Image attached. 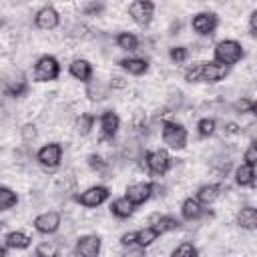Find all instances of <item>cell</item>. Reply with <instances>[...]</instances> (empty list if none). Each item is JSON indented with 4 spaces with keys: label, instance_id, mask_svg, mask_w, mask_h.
<instances>
[{
    "label": "cell",
    "instance_id": "1",
    "mask_svg": "<svg viewBox=\"0 0 257 257\" xmlns=\"http://www.w3.org/2000/svg\"><path fill=\"white\" fill-rule=\"evenodd\" d=\"M161 137H163V143L173 149V151H181L185 149L187 145V128L183 124H179L177 120H163L161 122Z\"/></svg>",
    "mask_w": 257,
    "mask_h": 257
},
{
    "label": "cell",
    "instance_id": "2",
    "mask_svg": "<svg viewBox=\"0 0 257 257\" xmlns=\"http://www.w3.org/2000/svg\"><path fill=\"white\" fill-rule=\"evenodd\" d=\"M243 56H245V50H243L241 42H237V40L227 38V40L217 42V46H215V60L221 64H227V66L237 64Z\"/></svg>",
    "mask_w": 257,
    "mask_h": 257
},
{
    "label": "cell",
    "instance_id": "3",
    "mask_svg": "<svg viewBox=\"0 0 257 257\" xmlns=\"http://www.w3.org/2000/svg\"><path fill=\"white\" fill-rule=\"evenodd\" d=\"M60 74V62L50 56V54H44L36 60L34 64V70H32V76L36 82H50V80H56Z\"/></svg>",
    "mask_w": 257,
    "mask_h": 257
},
{
    "label": "cell",
    "instance_id": "4",
    "mask_svg": "<svg viewBox=\"0 0 257 257\" xmlns=\"http://www.w3.org/2000/svg\"><path fill=\"white\" fill-rule=\"evenodd\" d=\"M145 165L151 171V175L163 177L171 169L173 159H171V155L165 149H155V151H147L145 153Z\"/></svg>",
    "mask_w": 257,
    "mask_h": 257
},
{
    "label": "cell",
    "instance_id": "5",
    "mask_svg": "<svg viewBox=\"0 0 257 257\" xmlns=\"http://www.w3.org/2000/svg\"><path fill=\"white\" fill-rule=\"evenodd\" d=\"M155 14V4L151 0H133L128 4V16L139 26H149Z\"/></svg>",
    "mask_w": 257,
    "mask_h": 257
},
{
    "label": "cell",
    "instance_id": "6",
    "mask_svg": "<svg viewBox=\"0 0 257 257\" xmlns=\"http://www.w3.org/2000/svg\"><path fill=\"white\" fill-rule=\"evenodd\" d=\"M108 195H110L108 187H104V185H94V187H88L86 191H82L80 195H76L74 199H76L82 207L94 209V207L102 205V203L108 199Z\"/></svg>",
    "mask_w": 257,
    "mask_h": 257
},
{
    "label": "cell",
    "instance_id": "7",
    "mask_svg": "<svg viewBox=\"0 0 257 257\" xmlns=\"http://www.w3.org/2000/svg\"><path fill=\"white\" fill-rule=\"evenodd\" d=\"M36 161L46 169H56L60 165V161H62L60 143H46L44 147H40L38 153H36Z\"/></svg>",
    "mask_w": 257,
    "mask_h": 257
},
{
    "label": "cell",
    "instance_id": "8",
    "mask_svg": "<svg viewBox=\"0 0 257 257\" xmlns=\"http://www.w3.org/2000/svg\"><path fill=\"white\" fill-rule=\"evenodd\" d=\"M191 26H193V30H195L197 34H201V36H211V34H215V30H217V26H219V18H217V14H213V12H199V14L193 16Z\"/></svg>",
    "mask_w": 257,
    "mask_h": 257
},
{
    "label": "cell",
    "instance_id": "9",
    "mask_svg": "<svg viewBox=\"0 0 257 257\" xmlns=\"http://www.w3.org/2000/svg\"><path fill=\"white\" fill-rule=\"evenodd\" d=\"M60 227V213L58 211H44L34 219V229L42 235H52Z\"/></svg>",
    "mask_w": 257,
    "mask_h": 257
},
{
    "label": "cell",
    "instance_id": "10",
    "mask_svg": "<svg viewBox=\"0 0 257 257\" xmlns=\"http://www.w3.org/2000/svg\"><path fill=\"white\" fill-rule=\"evenodd\" d=\"M124 197H126L135 207H137V205H143V203H147V201L153 197V183H145V181H141V183H131V185L126 187Z\"/></svg>",
    "mask_w": 257,
    "mask_h": 257
},
{
    "label": "cell",
    "instance_id": "11",
    "mask_svg": "<svg viewBox=\"0 0 257 257\" xmlns=\"http://www.w3.org/2000/svg\"><path fill=\"white\" fill-rule=\"evenodd\" d=\"M58 24H60V14L52 6L40 8L36 12V16H34V26L40 28V30H54Z\"/></svg>",
    "mask_w": 257,
    "mask_h": 257
},
{
    "label": "cell",
    "instance_id": "12",
    "mask_svg": "<svg viewBox=\"0 0 257 257\" xmlns=\"http://www.w3.org/2000/svg\"><path fill=\"white\" fill-rule=\"evenodd\" d=\"M229 74V66L221 64L217 60L213 62H203V70H201V82H219Z\"/></svg>",
    "mask_w": 257,
    "mask_h": 257
},
{
    "label": "cell",
    "instance_id": "13",
    "mask_svg": "<svg viewBox=\"0 0 257 257\" xmlns=\"http://www.w3.org/2000/svg\"><path fill=\"white\" fill-rule=\"evenodd\" d=\"M82 257H96L100 253V237L98 235H82L76 239V249Z\"/></svg>",
    "mask_w": 257,
    "mask_h": 257
},
{
    "label": "cell",
    "instance_id": "14",
    "mask_svg": "<svg viewBox=\"0 0 257 257\" xmlns=\"http://www.w3.org/2000/svg\"><path fill=\"white\" fill-rule=\"evenodd\" d=\"M118 126H120V120L116 116V112L112 110H104L100 114V131H102V139H114V135L118 133Z\"/></svg>",
    "mask_w": 257,
    "mask_h": 257
},
{
    "label": "cell",
    "instance_id": "15",
    "mask_svg": "<svg viewBox=\"0 0 257 257\" xmlns=\"http://www.w3.org/2000/svg\"><path fill=\"white\" fill-rule=\"evenodd\" d=\"M149 223H151V227H155V229L159 231V235L169 233V231H175V229L181 227V221H179V219H175V217H171V215H159V213L151 215Z\"/></svg>",
    "mask_w": 257,
    "mask_h": 257
},
{
    "label": "cell",
    "instance_id": "16",
    "mask_svg": "<svg viewBox=\"0 0 257 257\" xmlns=\"http://www.w3.org/2000/svg\"><path fill=\"white\" fill-rule=\"evenodd\" d=\"M181 215H183V219H187V221H197V219H201V217L205 215L203 203H201L197 197L185 199L183 205H181Z\"/></svg>",
    "mask_w": 257,
    "mask_h": 257
},
{
    "label": "cell",
    "instance_id": "17",
    "mask_svg": "<svg viewBox=\"0 0 257 257\" xmlns=\"http://www.w3.org/2000/svg\"><path fill=\"white\" fill-rule=\"evenodd\" d=\"M68 70H70V74H72L76 80H80V82H88V80L92 78V64H90L88 60H84V58H74V60L70 62Z\"/></svg>",
    "mask_w": 257,
    "mask_h": 257
},
{
    "label": "cell",
    "instance_id": "18",
    "mask_svg": "<svg viewBox=\"0 0 257 257\" xmlns=\"http://www.w3.org/2000/svg\"><path fill=\"white\" fill-rule=\"evenodd\" d=\"M128 74H135V76H141L149 70V60L147 58H139V56H131V58H122L118 62Z\"/></svg>",
    "mask_w": 257,
    "mask_h": 257
},
{
    "label": "cell",
    "instance_id": "19",
    "mask_svg": "<svg viewBox=\"0 0 257 257\" xmlns=\"http://www.w3.org/2000/svg\"><path fill=\"white\" fill-rule=\"evenodd\" d=\"M235 183L239 187H253L255 185V167L243 163L241 167L235 169Z\"/></svg>",
    "mask_w": 257,
    "mask_h": 257
},
{
    "label": "cell",
    "instance_id": "20",
    "mask_svg": "<svg viewBox=\"0 0 257 257\" xmlns=\"http://www.w3.org/2000/svg\"><path fill=\"white\" fill-rule=\"evenodd\" d=\"M110 92V86L104 84L102 80H88L86 82V96L90 100H104Z\"/></svg>",
    "mask_w": 257,
    "mask_h": 257
},
{
    "label": "cell",
    "instance_id": "21",
    "mask_svg": "<svg viewBox=\"0 0 257 257\" xmlns=\"http://www.w3.org/2000/svg\"><path fill=\"white\" fill-rule=\"evenodd\" d=\"M219 195H221V185H217V183L203 185V187H199V191H197V199H199L203 205L215 203V201L219 199Z\"/></svg>",
    "mask_w": 257,
    "mask_h": 257
},
{
    "label": "cell",
    "instance_id": "22",
    "mask_svg": "<svg viewBox=\"0 0 257 257\" xmlns=\"http://www.w3.org/2000/svg\"><path fill=\"white\" fill-rule=\"evenodd\" d=\"M237 225L243 227V229H255L257 227V211H255V207H251V205L241 207V211L237 213Z\"/></svg>",
    "mask_w": 257,
    "mask_h": 257
},
{
    "label": "cell",
    "instance_id": "23",
    "mask_svg": "<svg viewBox=\"0 0 257 257\" xmlns=\"http://www.w3.org/2000/svg\"><path fill=\"white\" fill-rule=\"evenodd\" d=\"M133 211H135V205H133L126 197L114 199V201L110 203V213H112L114 217H118V219H126V217H131Z\"/></svg>",
    "mask_w": 257,
    "mask_h": 257
},
{
    "label": "cell",
    "instance_id": "24",
    "mask_svg": "<svg viewBox=\"0 0 257 257\" xmlns=\"http://www.w3.org/2000/svg\"><path fill=\"white\" fill-rule=\"evenodd\" d=\"M28 92V80L22 76V74H18L14 80H8V84H6V92L4 94H8V96H24Z\"/></svg>",
    "mask_w": 257,
    "mask_h": 257
},
{
    "label": "cell",
    "instance_id": "25",
    "mask_svg": "<svg viewBox=\"0 0 257 257\" xmlns=\"http://www.w3.org/2000/svg\"><path fill=\"white\" fill-rule=\"evenodd\" d=\"M32 243V239L22 231H10L6 235V247L10 249H26Z\"/></svg>",
    "mask_w": 257,
    "mask_h": 257
},
{
    "label": "cell",
    "instance_id": "26",
    "mask_svg": "<svg viewBox=\"0 0 257 257\" xmlns=\"http://www.w3.org/2000/svg\"><path fill=\"white\" fill-rule=\"evenodd\" d=\"M114 42H116V46L120 50H126V52H135L139 48V38L133 32H118Z\"/></svg>",
    "mask_w": 257,
    "mask_h": 257
},
{
    "label": "cell",
    "instance_id": "27",
    "mask_svg": "<svg viewBox=\"0 0 257 257\" xmlns=\"http://www.w3.org/2000/svg\"><path fill=\"white\" fill-rule=\"evenodd\" d=\"M157 237H159V231L155 229V227H145V229H141V231H137V237H135V245L137 247H149L151 243H155L157 241Z\"/></svg>",
    "mask_w": 257,
    "mask_h": 257
},
{
    "label": "cell",
    "instance_id": "28",
    "mask_svg": "<svg viewBox=\"0 0 257 257\" xmlns=\"http://www.w3.org/2000/svg\"><path fill=\"white\" fill-rule=\"evenodd\" d=\"M92 124H94V114H90V112H82V114L76 116V120H74V128H76V133H78L80 137H86V135L90 133Z\"/></svg>",
    "mask_w": 257,
    "mask_h": 257
},
{
    "label": "cell",
    "instance_id": "29",
    "mask_svg": "<svg viewBox=\"0 0 257 257\" xmlns=\"http://www.w3.org/2000/svg\"><path fill=\"white\" fill-rule=\"evenodd\" d=\"M16 203H18V195L8 187H0V211H8Z\"/></svg>",
    "mask_w": 257,
    "mask_h": 257
},
{
    "label": "cell",
    "instance_id": "30",
    "mask_svg": "<svg viewBox=\"0 0 257 257\" xmlns=\"http://www.w3.org/2000/svg\"><path fill=\"white\" fill-rule=\"evenodd\" d=\"M86 163H88V167L92 171H96L100 175H108V161H104L100 155H88Z\"/></svg>",
    "mask_w": 257,
    "mask_h": 257
},
{
    "label": "cell",
    "instance_id": "31",
    "mask_svg": "<svg viewBox=\"0 0 257 257\" xmlns=\"http://www.w3.org/2000/svg\"><path fill=\"white\" fill-rule=\"evenodd\" d=\"M215 128H217V122H215V118H209V116H205V118H201V120L197 122V131H199V137H203V139L211 137V135L215 133Z\"/></svg>",
    "mask_w": 257,
    "mask_h": 257
},
{
    "label": "cell",
    "instance_id": "32",
    "mask_svg": "<svg viewBox=\"0 0 257 257\" xmlns=\"http://www.w3.org/2000/svg\"><path fill=\"white\" fill-rule=\"evenodd\" d=\"M173 255H175V257H195V255H199V249H197L193 243L183 241L181 245H177V247H175Z\"/></svg>",
    "mask_w": 257,
    "mask_h": 257
},
{
    "label": "cell",
    "instance_id": "33",
    "mask_svg": "<svg viewBox=\"0 0 257 257\" xmlns=\"http://www.w3.org/2000/svg\"><path fill=\"white\" fill-rule=\"evenodd\" d=\"M233 110L239 112V114H245V112H255V100L253 98H239L235 104H233Z\"/></svg>",
    "mask_w": 257,
    "mask_h": 257
},
{
    "label": "cell",
    "instance_id": "34",
    "mask_svg": "<svg viewBox=\"0 0 257 257\" xmlns=\"http://www.w3.org/2000/svg\"><path fill=\"white\" fill-rule=\"evenodd\" d=\"M201 70H203V62H193L185 72V80L187 82H201Z\"/></svg>",
    "mask_w": 257,
    "mask_h": 257
},
{
    "label": "cell",
    "instance_id": "35",
    "mask_svg": "<svg viewBox=\"0 0 257 257\" xmlns=\"http://www.w3.org/2000/svg\"><path fill=\"white\" fill-rule=\"evenodd\" d=\"M102 10H104L102 0H88V2L82 6V14H86V16H96V14H100Z\"/></svg>",
    "mask_w": 257,
    "mask_h": 257
},
{
    "label": "cell",
    "instance_id": "36",
    "mask_svg": "<svg viewBox=\"0 0 257 257\" xmlns=\"http://www.w3.org/2000/svg\"><path fill=\"white\" fill-rule=\"evenodd\" d=\"M20 137H22V141H24V143H34V141H36V137H38L36 124H32V122L22 124V128H20Z\"/></svg>",
    "mask_w": 257,
    "mask_h": 257
},
{
    "label": "cell",
    "instance_id": "37",
    "mask_svg": "<svg viewBox=\"0 0 257 257\" xmlns=\"http://www.w3.org/2000/svg\"><path fill=\"white\" fill-rule=\"evenodd\" d=\"M169 56H171L173 62L181 64V62H185V60L189 58V48H185V46H173V48L169 50Z\"/></svg>",
    "mask_w": 257,
    "mask_h": 257
},
{
    "label": "cell",
    "instance_id": "38",
    "mask_svg": "<svg viewBox=\"0 0 257 257\" xmlns=\"http://www.w3.org/2000/svg\"><path fill=\"white\" fill-rule=\"evenodd\" d=\"M183 92L181 90H171V96L167 100V110H179L183 106Z\"/></svg>",
    "mask_w": 257,
    "mask_h": 257
},
{
    "label": "cell",
    "instance_id": "39",
    "mask_svg": "<svg viewBox=\"0 0 257 257\" xmlns=\"http://www.w3.org/2000/svg\"><path fill=\"white\" fill-rule=\"evenodd\" d=\"M88 32H90V28L86 26V24H82V22H78V24H74L72 28H70V36L72 38H86L88 36Z\"/></svg>",
    "mask_w": 257,
    "mask_h": 257
},
{
    "label": "cell",
    "instance_id": "40",
    "mask_svg": "<svg viewBox=\"0 0 257 257\" xmlns=\"http://www.w3.org/2000/svg\"><path fill=\"white\" fill-rule=\"evenodd\" d=\"M243 161H245L247 165L255 167V163H257V147H255V143H251V145L247 147V151L243 153Z\"/></svg>",
    "mask_w": 257,
    "mask_h": 257
},
{
    "label": "cell",
    "instance_id": "41",
    "mask_svg": "<svg viewBox=\"0 0 257 257\" xmlns=\"http://www.w3.org/2000/svg\"><path fill=\"white\" fill-rule=\"evenodd\" d=\"M56 253H58V249L54 243H42L36 249V255H56Z\"/></svg>",
    "mask_w": 257,
    "mask_h": 257
},
{
    "label": "cell",
    "instance_id": "42",
    "mask_svg": "<svg viewBox=\"0 0 257 257\" xmlns=\"http://www.w3.org/2000/svg\"><path fill=\"white\" fill-rule=\"evenodd\" d=\"M241 133V126L237 124V122H227V124H223V135L225 137H233V135H239Z\"/></svg>",
    "mask_w": 257,
    "mask_h": 257
},
{
    "label": "cell",
    "instance_id": "43",
    "mask_svg": "<svg viewBox=\"0 0 257 257\" xmlns=\"http://www.w3.org/2000/svg\"><path fill=\"white\" fill-rule=\"evenodd\" d=\"M108 86H110V90H120V88H124L126 86V80L122 78V76H112L110 78V82H108Z\"/></svg>",
    "mask_w": 257,
    "mask_h": 257
},
{
    "label": "cell",
    "instance_id": "44",
    "mask_svg": "<svg viewBox=\"0 0 257 257\" xmlns=\"http://www.w3.org/2000/svg\"><path fill=\"white\" fill-rule=\"evenodd\" d=\"M249 34L251 36H257V10H253L249 14Z\"/></svg>",
    "mask_w": 257,
    "mask_h": 257
},
{
    "label": "cell",
    "instance_id": "45",
    "mask_svg": "<svg viewBox=\"0 0 257 257\" xmlns=\"http://www.w3.org/2000/svg\"><path fill=\"white\" fill-rule=\"evenodd\" d=\"M135 237H137V231H131V233H124V235L120 237V243H122L124 247H128V245H135Z\"/></svg>",
    "mask_w": 257,
    "mask_h": 257
},
{
    "label": "cell",
    "instance_id": "46",
    "mask_svg": "<svg viewBox=\"0 0 257 257\" xmlns=\"http://www.w3.org/2000/svg\"><path fill=\"white\" fill-rule=\"evenodd\" d=\"M179 30H181V20H175L169 28V34H179Z\"/></svg>",
    "mask_w": 257,
    "mask_h": 257
},
{
    "label": "cell",
    "instance_id": "47",
    "mask_svg": "<svg viewBox=\"0 0 257 257\" xmlns=\"http://www.w3.org/2000/svg\"><path fill=\"white\" fill-rule=\"evenodd\" d=\"M6 84H8V80H4V76L0 74V92H6Z\"/></svg>",
    "mask_w": 257,
    "mask_h": 257
},
{
    "label": "cell",
    "instance_id": "48",
    "mask_svg": "<svg viewBox=\"0 0 257 257\" xmlns=\"http://www.w3.org/2000/svg\"><path fill=\"white\" fill-rule=\"evenodd\" d=\"M6 253H8V251H6V249H4V247H0V257H4V255H6Z\"/></svg>",
    "mask_w": 257,
    "mask_h": 257
},
{
    "label": "cell",
    "instance_id": "49",
    "mask_svg": "<svg viewBox=\"0 0 257 257\" xmlns=\"http://www.w3.org/2000/svg\"><path fill=\"white\" fill-rule=\"evenodd\" d=\"M2 26H4V20H2V18H0V28H2Z\"/></svg>",
    "mask_w": 257,
    "mask_h": 257
},
{
    "label": "cell",
    "instance_id": "50",
    "mask_svg": "<svg viewBox=\"0 0 257 257\" xmlns=\"http://www.w3.org/2000/svg\"><path fill=\"white\" fill-rule=\"evenodd\" d=\"M0 229H2V225H0Z\"/></svg>",
    "mask_w": 257,
    "mask_h": 257
}]
</instances>
